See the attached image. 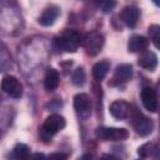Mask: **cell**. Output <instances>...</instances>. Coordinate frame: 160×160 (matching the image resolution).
<instances>
[{
	"label": "cell",
	"instance_id": "8",
	"mask_svg": "<svg viewBox=\"0 0 160 160\" xmlns=\"http://www.w3.org/2000/svg\"><path fill=\"white\" fill-rule=\"evenodd\" d=\"M140 99H141V102H142L144 108H145L148 111L155 112V111L158 110V105H159L158 94H156V90L152 89L151 86H144V88L141 89Z\"/></svg>",
	"mask_w": 160,
	"mask_h": 160
},
{
	"label": "cell",
	"instance_id": "17",
	"mask_svg": "<svg viewBox=\"0 0 160 160\" xmlns=\"http://www.w3.org/2000/svg\"><path fill=\"white\" fill-rule=\"evenodd\" d=\"M110 69V62L108 60H101L98 61L94 66H92V76L96 81H101L102 79H105V76L108 75Z\"/></svg>",
	"mask_w": 160,
	"mask_h": 160
},
{
	"label": "cell",
	"instance_id": "21",
	"mask_svg": "<svg viewBox=\"0 0 160 160\" xmlns=\"http://www.w3.org/2000/svg\"><path fill=\"white\" fill-rule=\"evenodd\" d=\"M115 5H116V2H115V1H104V2H101V4H100L101 10H102V12H105V14L110 12V11L115 8Z\"/></svg>",
	"mask_w": 160,
	"mask_h": 160
},
{
	"label": "cell",
	"instance_id": "10",
	"mask_svg": "<svg viewBox=\"0 0 160 160\" xmlns=\"http://www.w3.org/2000/svg\"><path fill=\"white\" fill-rule=\"evenodd\" d=\"M132 76V66L130 64H121V65H118L115 71H114V75H112V79L110 81L111 85H121V84H125L128 82Z\"/></svg>",
	"mask_w": 160,
	"mask_h": 160
},
{
	"label": "cell",
	"instance_id": "15",
	"mask_svg": "<svg viewBox=\"0 0 160 160\" xmlns=\"http://www.w3.org/2000/svg\"><path fill=\"white\" fill-rule=\"evenodd\" d=\"M60 82L59 72L54 68H49L44 76V88L46 91H54Z\"/></svg>",
	"mask_w": 160,
	"mask_h": 160
},
{
	"label": "cell",
	"instance_id": "19",
	"mask_svg": "<svg viewBox=\"0 0 160 160\" xmlns=\"http://www.w3.org/2000/svg\"><path fill=\"white\" fill-rule=\"evenodd\" d=\"M148 32H149V38H150L152 45L158 50H160V25H158V24L150 25L148 29Z\"/></svg>",
	"mask_w": 160,
	"mask_h": 160
},
{
	"label": "cell",
	"instance_id": "18",
	"mask_svg": "<svg viewBox=\"0 0 160 160\" xmlns=\"http://www.w3.org/2000/svg\"><path fill=\"white\" fill-rule=\"evenodd\" d=\"M138 154L141 158H149V156H155L159 154V149L156 144L154 142H145L138 149Z\"/></svg>",
	"mask_w": 160,
	"mask_h": 160
},
{
	"label": "cell",
	"instance_id": "16",
	"mask_svg": "<svg viewBox=\"0 0 160 160\" xmlns=\"http://www.w3.org/2000/svg\"><path fill=\"white\" fill-rule=\"evenodd\" d=\"M31 156L30 149L25 144H16L10 154V160H29Z\"/></svg>",
	"mask_w": 160,
	"mask_h": 160
},
{
	"label": "cell",
	"instance_id": "9",
	"mask_svg": "<svg viewBox=\"0 0 160 160\" xmlns=\"http://www.w3.org/2000/svg\"><path fill=\"white\" fill-rule=\"evenodd\" d=\"M120 18L122 20V22L128 26V28H135L139 18H140V10L136 5H126L122 8L121 12H120Z\"/></svg>",
	"mask_w": 160,
	"mask_h": 160
},
{
	"label": "cell",
	"instance_id": "11",
	"mask_svg": "<svg viewBox=\"0 0 160 160\" xmlns=\"http://www.w3.org/2000/svg\"><path fill=\"white\" fill-rule=\"evenodd\" d=\"M109 111H110L111 116L115 118L116 120H124V119L129 118V115L131 112V106L125 100H115L114 102L110 104Z\"/></svg>",
	"mask_w": 160,
	"mask_h": 160
},
{
	"label": "cell",
	"instance_id": "12",
	"mask_svg": "<svg viewBox=\"0 0 160 160\" xmlns=\"http://www.w3.org/2000/svg\"><path fill=\"white\" fill-rule=\"evenodd\" d=\"M59 15H60V8L56 5H49L44 9L41 15L39 16L38 21L42 26H51V25H54V22L59 18Z\"/></svg>",
	"mask_w": 160,
	"mask_h": 160
},
{
	"label": "cell",
	"instance_id": "6",
	"mask_svg": "<svg viewBox=\"0 0 160 160\" xmlns=\"http://www.w3.org/2000/svg\"><path fill=\"white\" fill-rule=\"evenodd\" d=\"M1 89L12 99H20L22 96V85L12 75H5L1 80Z\"/></svg>",
	"mask_w": 160,
	"mask_h": 160
},
{
	"label": "cell",
	"instance_id": "26",
	"mask_svg": "<svg viewBox=\"0 0 160 160\" xmlns=\"http://www.w3.org/2000/svg\"><path fill=\"white\" fill-rule=\"evenodd\" d=\"M156 94H159V95H160V81L158 82V92H156Z\"/></svg>",
	"mask_w": 160,
	"mask_h": 160
},
{
	"label": "cell",
	"instance_id": "2",
	"mask_svg": "<svg viewBox=\"0 0 160 160\" xmlns=\"http://www.w3.org/2000/svg\"><path fill=\"white\" fill-rule=\"evenodd\" d=\"M66 125V120L64 116L59 115V114H51L49 115L44 124L41 125V128L39 129L40 131V138L44 141L50 140L55 134H58L59 131H61Z\"/></svg>",
	"mask_w": 160,
	"mask_h": 160
},
{
	"label": "cell",
	"instance_id": "23",
	"mask_svg": "<svg viewBox=\"0 0 160 160\" xmlns=\"http://www.w3.org/2000/svg\"><path fill=\"white\" fill-rule=\"evenodd\" d=\"M29 160H48V156H45L42 152H35V154H31Z\"/></svg>",
	"mask_w": 160,
	"mask_h": 160
},
{
	"label": "cell",
	"instance_id": "24",
	"mask_svg": "<svg viewBox=\"0 0 160 160\" xmlns=\"http://www.w3.org/2000/svg\"><path fill=\"white\" fill-rule=\"evenodd\" d=\"M100 160H120V159L116 158V156H114V155H110V154H104L100 158Z\"/></svg>",
	"mask_w": 160,
	"mask_h": 160
},
{
	"label": "cell",
	"instance_id": "13",
	"mask_svg": "<svg viewBox=\"0 0 160 160\" xmlns=\"http://www.w3.org/2000/svg\"><path fill=\"white\" fill-rule=\"evenodd\" d=\"M149 46V40L142 35H131L128 41V50L130 52H144Z\"/></svg>",
	"mask_w": 160,
	"mask_h": 160
},
{
	"label": "cell",
	"instance_id": "14",
	"mask_svg": "<svg viewBox=\"0 0 160 160\" xmlns=\"http://www.w3.org/2000/svg\"><path fill=\"white\" fill-rule=\"evenodd\" d=\"M138 64H139V66H141L142 69H145L148 71H154L155 68L158 66V56L152 51H144L139 56Z\"/></svg>",
	"mask_w": 160,
	"mask_h": 160
},
{
	"label": "cell",
	"instance_id": "22",
	"mask_svg": "<svg viewBox=\"0 0 160 160\" xmlns=\"http://www.w3.org/2000/svg\"><path fill=\"white\" fill-rule=\"evenodd\" d=\"M48 160H68V155L64 152H52L48 156Z\"/></svg>",
	"mask_w": 160,
	"mask_h": 160
},
{
	"label": "cell",
	"instance_id": "20",
	"mask_svg": "<svg viewBox=\"0 0 160 160\" xmlns=\"http://www.w3.org/2000/svg\"><path fill=\"white\" fill-rule=\"evenodd\" d=\"M85 80H86V75H85L84 68H81V66L76 68L71 74V82L75 86H82L85 84Z\"/></svg>",
	"mask_w": 160,
	"mask_h": 160
},
{
	"label": "cell",
	"instance_id": "4",
	"mask_svg": "<svg viewBox=\"0 0 160 160\" xmlns=\"http://www.w3.org/2000/svg\"><path fill=\"white\" fill-rule=\"evenodd\" d=\"M104 44H105V39L102 36V34L98 32V31H91L89 34L85 35V38L82 39V45H84V49L86 50V52L89 55H98L102 48H104Z\"/></svg>",
	"mask_w": 160,
	"mask_h": 160
},
{
	"label": "cell",
	"instance_id": "3",
	"mask_svg": "<svg viewBox=\"0 0 160 160\" xmlns=\"http://www.w3.org/2000/svg\"><path fill=\"white\" fill-rule=\"evenodd\" d=\"M95 132L96 136L102 141H122L129 138V131L125 128L99 126Z\"/></svg>",
	"mask_w": 160,
	"mask_h": 160
},
{
	"label": "cell",
	"instance_id": "5",
	"mask_svg": "<svg viewBox=\"0 0 160 160\" xmlns=\"http://www.w3.org/2000/svg\"><path fill=\"white\" fill-rule=\"evenodd\" d=\"M129 116H130V119H131L132 126L135 128L136 132H138L140 136H148L149 134H151L152 126H154L151 119L144 116L142 114H140V112L136 111V110H134V114L130 112Z\"/></svg>",
	"mask_w": 160,
	"mask_h": 160
},
{
	"label": "cell",
	"instance_id": "1",
	"mask_svg": "<svg viewBox=\"0 0 160 160\" xmlns=\"http://www.w3.org/2000/svg\"><path fill=\"white\" fill-rule=\"evenodd\" d=\"M82 42V36L79 31L72 29H66L61 35L54 39V48L62 52H75L80 44Z\"/></svg>",
	"mask_w": 160,
	"mask_h": 160
},
{
	"label": "cell",
	"instance_id": "25",
	"mask_svg": "<svg viewBox=\"0 0 160 160\" xmlns=\"http://www.w3.org/2000/svg\"><path fill=\"white\" fill-rule=\"evenodd\" d=\"M78 160H92V155H91V154H89V152H86V154L81 155Z\"/></svg>",
	"mask_w": 160,
	"mask_h": 160
},
{
	"label": "cell",
	"instance_id": "27",
	"mask_svg": "<svg viewBox=\"0 0 160 160\" xmlns=\"http://www.w3.org/2000/svg\"><path fill=\"white\" fill-rule=\"evenodd\" d=\"M154 4L158 5V6H160V1H154Z\"/></svg>",
	"mask_w": 160,
	"mask_h": 160
},
{
	"label": "cell",
	"instance_id": "7",
	"mask_svg": "<svg viewBox=\"0 0 160 160\" xmlns=\"http://www.w3.org/2000/svg\"><path fill=\"white\" fill-rule=\"evenodd\" d=\"M74 109L81 119H88L91 114V100L88 94L80 92L74 96Z\"/></svg>",
	"mask_w": 160,
	"mask_h": 160
}]
</instances>
